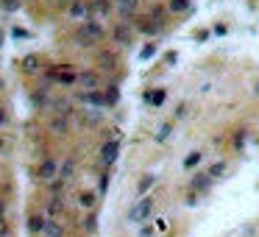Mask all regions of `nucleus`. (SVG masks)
<instances>
[{
  "mask_svg": "<svg viewBox=\"0 0 259 237\" xmlns=\"http://www.w3.org/2000/svg\"><path fill=\"white\" fill-rule=\"evenodd\" d=\"M120 92H117V87H109V95H106V103H117Z\"/></svg>",
  "mask_w": 259,
  "mask_h": 237,
  "instance_id": "obj_27",
  "label": "nucleus"
},
{
  "mask_svg": "<svg viewBox=\"0 0 259 237\" xmlns=\"http://www.w3.org/2000/svg\"><path fill=\"white\" fill-rule=\"evenodd\" d=\"M48 212H51L53 218H56V215H61V212H64V201H61V198H53V201L48 204Z\"/></svg>",
  "mask_w": 259,
  "mask_h": 237,
  "instance_id": "obj_20",
  "label": "nucleus"
},
{
  "mask_svg": "<svg viewBox=\"0 0 259 237\" xmlns=\"http://www.w3.org/2000/svg\"><path fill=\"white\" fill-rule=\"evenodd\" d=\"M3 123H6V112L0 109V126H3Z\"/></svg>",
  "mask_w": 259,
  "mask_h": 237,
  "instance_id": "obj_34",
  "label": "nucleus"
},
{
  "mask_svg": "<svg viewBox=\"0 0 259 237\" xmlns=\"http://www.w3.org/2000/svg\"><path fill=\"white\" fill-rule=\"evenodd\" d=\"M14 36H17V39H26L28 31H23V28H14Z\"/></svg>",
  "mask_w": 259,
  "mask_h": 237,
  "instance_id": "obj_31",
  "label": "nucleus"
},
{
  "mask_svg": "<svg viewBox=\"0 0 259 237\" xmlns=\"http://www.w3.org/2000/svg\"><path fill=\"white\" fill-rule=\"evenodd\" d=\"M0 148H3V140H0Z\"/></svg>",
  "mask_w": 259,
  "mask_h": 237,
  "instance_id": "obj_37",
  "label": "nucleus"
},
{
  "mask_svg": "<svg viewBox=\"0 0 259 237\" xmlns=\"http://www.w3.org/2000/svg\"><path fill=\"white\" fill-rule=\"evenodd\" d=\"M112 11V0H92L89 3V14H109Z\"/></svg>",
  "mask_w": 259,
  "mask_h": 237,
  "instance_id": "obj_9",
  "label": "nucleus"
},
{
  "mask_svg": "<svg viewBox=\"0 0 259 237\" xmlns=\"http://www.w3.org/2000/svg\"><path fill=\"white\" fill-rule=\"evenodd\" d=\"M151 212H154V198H142V201H137L129 209V220L131 223H142Z\"/></svg>",
  "mask_w": 259,
  "mask_h": 237,
  "instance_id": "obj_1",
  "label": "nucleus"
},
{
  "mask_svg": "<svg viewBox=\"0 0 259 237\" xmlns=\"http://www.w3.org/2000/svg\"><path fill=\"white\" fill-rule=\"evenodd\" d=\"M51 78H56L59 84H76V81H78V76H76V73H70V70H61V73H56V70H53Z\"/></svg>",
  "mask_w": 259,
  "mask_h": 237,
  "instance_id": "obj_11",
  "label": "nucleus"
},
{
  "mask_svg": "<svg viewBox=\"0 0 259 237\" xmlns=\"http://www.w3.org/2000/svg\"><path fill=\"white\" fill-rule=\"evenodd\" d=\"M187 9H190V0H170V11H176V14H181Z\"/></svg>",
  "mask_w": 259,
  "mask_h": 237,
  "instance_id": "obj_22",
  "label": "nucleus"
},
{
  "mask_svg": "<svg viewBox=\"0 0 259 237\" xmlns=\"http://www.w3.org/2000/svg\"><path fill=\"white\" fill-rule=\"evenodd\" d=\"M154 184H156V176H142V181L137 184V193H139V195H145Z\"/></svg>",
  "mask_w": 259,
  "mask_h": 237,
  "instance_id": "obj_16",
  "label": "nucleus"
},
{
  "mask_svg": "<svg viewBox=\"0 0 259 237\" xmlns=\"http://www.w3.org/2000/svg\"><path fill=\"white\" fill-rule=\"evenodd\" d=\"M70 17H78V20H89V3H84V0H73L70 3Z\"/></svg>",
  "mask_w": 259,
  "mask_h": 237,
  "instance_id": "obj_5",
  "label": "nucleus"
},
{
  "mask_svg": "<svg viewBox=\"0 0 259 237\" xmlns=\"http://www.w3.org/2000/svg\"><path fill=\"white\" fill-rule=\"evenodd\" d=\"M223 170H226V165H223V162H215V165L209 168V178H217V176H223Z\"/></svg>",
  "mask_w": 259,
  "mask_h": 237,
  "instance_id": "obj_23",
  "label": "nucleus"
},
{
  "mask_svg": "<svg viewBox=\"0 0 259 237\" xmlns=\"http://www.w3.org/2000/svg\"><path fill=\"white\" fill-rule=\"evenodd\" d=\"M3 209H6V204L0 201V218H3Z\"/></svg>",
  "mask_w": 259,
  "mask_h": 237,
  "instance_id": "obj_35",
  "label": "nucleus"
},
{
  "mask_svg": "<svg viewBox=\"0 0 259 237\" xmlns=\"http://www.w3.org/2000/svg\"><path fill=\"white\" fill-rule=\"evenodd\" d=\"M81 34L89 36V39L95 42V39H101V36H104V26H101V23H95V20L89 17V20L84 23V26H81Z\"/></svg>",
  "mask_w": 259,
  "mask_h": 237,
  "instance_id": "obj_3",
  "label": "nucleus"
},
{
  "mask_svg": "<svg viewBox=\"0 0 259 237\" xmlns=\"http://www.w3.org/2000/svg\"><path fill=\"white\" fill-rule=\"evenodd\" d=\"M101 61H104V64H109V70H112V64H114V59H112V56H106V53L101 56Z\"/></svg>",
  "mask_w": 259,
  "mask_h": 237,
  "instance_id": "obj_32",
  "label": "nucleus"
},
{
  "mask_svg": "<svg viewBox=\"0 0 259 237\" xmlns=\"http://www.w3.org/2000/svg\"><path fill=\"white\" fill-rule=\"evenodd\" d=\"M23 70H26V73H36V70H39V59H36V56H26V59H23Z\"/></svg>",
  "mask_w": 259,
  "mask_h": 237,
  "instance_id": "obj_18",
  "label": "nucleus"
},
{
  "mask_svg": "<svg viewBox=\"0 0 259 237\" xmlns=\"http://www.w3.org/2000/svg\"><path fill=\"white\" fill-rule=\"evenodd\" d=\"M45 226H48V220H45L42 215H31V218H28V232H31V235H39V232L45 235Z\"/></svg>",
  "mask_w": 259,
  "mask_h": 237,
  "instance_id": "obj_8",
  "label": "nucleus"
},
{
  "mask_svg": "<svg viewBox=\"0 0 259 237\" xmlns=\"http://www.w3.org/2000/svg\"><path fill=\"white\" fill-rule=\"evenodd\" d=\"M0 9H3V11H17L20 9V0H0Z\"/></svg>",
  "mask_w": 259,
  "mask_h": 237,
  "instance_id": "obj_24",
  "label": "nucleus"
},
{
  "mask_svg": "<svg viewBox=\"0 0 259 237\" xmlns=\"http://www.w3.org/2000/svg\"><path fill=\"white\" fill-rule=\"evenodd\" d=\"M148 101H151V103H164V89H159V92H154V95H148Z\"/></svg>",
  "mask_w": 259,
  "mask_h": 237,
  "instance_id": "obj_28",
  "label": "nucleus"
},
{
  "mask_svg": "<svg viewBox=\"0 0 259 237\" xmlns=\"http://www.w3.org/2000/svg\"><path fill=\"white\" fill-rule=\"evenodd\" d=\"M9 235V223H6V218H0V237Z\"/></svg>",
  "mask_w": 259,
  "mask_h": 237,
  "instance_id": "obj_30",
  "label": "nucleus"
},
{
  "mask_svg": "<svg viewBox=\"0 0 259 237\" xmlns=\"http://www.w3.org/2000/svg\"><path fill=\"white\" fill-rule=\"evenodd\" d=\"M148 56H154V45H148L145 51H142V59H148Z\"/></svg>",
  "mask_w": 259,
  "mask_h": 237,
  "instance_id": "obj_33",
  "label": "nucleus"
},
{
  "mask_svg": "<svg viewBox=\"0 0 259 237\" xmlns=\"http://www.w3.org/2000/svg\"><path fill=\"white\" fill-rule=\"evenodd\" d=\"M114 6H117V11H120L123 17H131V14L137 11L139 0H114Z\"/></svg>",
  "mask_w": 259,
  "mask_h": 237,
  "instance_id": "obj_7",
  "label": "nucleus"
},
{
  "mask_svg": "<svg viewBox=\"0 0 259 237\" xmlns=\"http://www.w3.org/2000/svg\"><path fill=\"white\" fill-rule=\"evenodd\" d=\"M201 156H204V153H198V151H195V153H190V156L184 159V168H195V165L201 162Z\"/></svg>",
  "mask_w": 259,
  "mask_h": 237,
  "instance_id": "obj_25",
  "label": "nucleus"
},
{
  "mask_svg": "<svg viewBox=\"0 0 259 237\" xmlns=\"http://www.w3.org/2000/svg\"><path fill=\"white\" fill-rule=\"evenodd\" d=\"M112 36H114V42L117 45H131V28L126 26V23H117Z\"/></svg>",
  "mask_w": 259,
  "mask_h": 237,
  "instance_id": "obj_6",
  "label": "nucleus"
},
{
  "mask_svg": "<svg viewBox=\"0 0 259 237\" xmlns=\"http://www.w3.org/2000/svg\"><path fill=\"white\" fill-rule=\"evenodd\" d=\"M67 120H64V118H53L51 120V131H53V134H67Z\"/></svg>",
  "mask_w": 259,
  "mask_h": 237,
  "instance_id": "obj_13",
  "label": "nucleus"
},
{
  "mask_svg": "<svg viewBox=\"0 0 259 237\" xmlns=\"http://www.w3.org/2000/svg\"><path fill=\"white\" fill-rule=\"evenodd\" d=\"M148 20L162 28V23H164V9H162V6H154V9H151V14H148Z\"/></svg>",
  "mask_w": 259,
  "mask_h": 237,
  "instance_id": "obj_15",
  "label": "nucleus"
},
{
  "mask_svg": "<svg viewBox=\"0 0 259 237\" xmlns=\"http://www.w3.org/2000/svg\"><path fill=\"white\" fill-rule=\"evenodd\" d=\"M56 173H59V168H56V162H53V159H45L42 165L36 168V176L42 178V181H53Z\"/></svg>",
  "mask_w": 259,
  "mask_h": 237,
  "instance_id": "obj_2",
  "label": "nucleus"
},
{
  "mask_svg": "<svg viewBox=\"0 0 259 237\" xmlns=\"http://www.w3.org/2000/svg\"><path fill=\"white\" fill-rule=\"evenodd\" d=\"M209 181H212V178H209V173H198V176L192 178V190H207Z\"/></svg>",
  "mask_w": 259,
  "mask_h": 237,
  "instance_id": "obj_14",
  "label": "nucleus"
},
{
  "mask_svg": "<svg viewBox=\"0 0 259 237\" xmlns=\"http://www.w3.org/2000/svg\"><path fill=\"white\" fill-rule=\"evenodd\" d=\"M73 170H76V162H73V159H67L64 165H61V173H59V178H61V181H67V178L73 176Z\"/></svg>",
  "mask_w": 259,
  "mask_h": 237,
  "instance_id": "obj_19",
  "label": "nucleus"
},
{
  "mask_svg": "<svg viewBox=\"0 0 259 237\" xmlns=\"http://www.w3.org/2000/svg\"><path fill=\"white\" fill-rule=\"evenodd\" d=\"M84 226H86V232H95V226H98V218H95V215H89V218L84 220Z\"/></svg>",
  "mask_w": 259,
  "mask_h": 237,
  "instance_id": "obj_29",
  "label": "nucleus"
},
{
  "mask_svg": "<svg viewBox=\"0 0 259 237\" xmlns=\"http://www.w3.org/2000/svg\"><path fill=\"white\" fill-rule=\"evenodd\" d=\"M45 237H64V226H61L59 220H48V226H45Z\"/></svg>",
  "mask_w": 259,
  "mask_h": 237,
  "instance_id": "obj_12",
  "label": "nucleus"
},
{
  "mask_svg": "<svg viewBox=\"0 0 259 237\" xmlns=\"http://www.w3.org/2000/svg\"><path fill=\"white\" fill-rule=\"evenodd\" d=\"M78 204H81L84 209H92V207H95V193H81L78 195Z\"/></svg>",
  "mask_w": 259,
  "mask_h": 237,
  "instance_id": "obj_17",
  "label": "nucleus"
},
{
  "mask_svg": "<svg viewBox=\"0 0 259 237\" xmlns=\"http://www.w3.org/2000/svg\"><path fill=\"white\" fill-rule=\"evenodd\" d=\"M0 45H3V31H0Z\"/></svg>",
  "mask_w": 259,
  "mask_h": 237,
  "instance_id": "obj_36",
  "label": "nucleus"
},
{
  "mask_svg": "<svg viewBox=\"0 0 259 237\" xmlns=\"http://www.w3.org/2000/svg\"><path fill=\"white\" fill-rule=\"evenodd\" d=\"M167 137H170V123H164V126L159 128V134H156V140L162 143V140H167Z\"/></svg>",
  "mask_w": 259,
  "mask_h": 237,
  "instance_id": "obj_26",
  "label": "nucleus"
},
{
  "mask_svg": "<svg viewBox=\"0 0 259 237\" xmlns=\"http://www.w3.org/2000/svg\"><path fill=\"white\" fill-rule=\"evenodd\" d=\"M117 153H120V145H117V140H109V143L101 148V159H104V165H112V162L117 159Z\"/></svg>",
  "mask_w": 259,
  "mask_h": 237,
  "instance_id": "obj_4",
  "label": "nucleus"
},
{
  "mask_svg": "<svg viewBox=\"0 0 259 237\" xmlns=\"http://www.w3.org/2000/svg\"><path fill=\"white\" fill-rule=\"evenodd\" d=\"M78 84L86 87L89 92H95V87H98V73H81V76H78Z\"/></svg>",
  "mask_w": 259,
  "mask_h": 237,
  "instance_id": "obj_10",
  "label": "nucleus"
},
{
  "mask_svg": "<svg viewBox=\"0 0 259 237\" xmlns=\"http://www.w3.org/2000/svg\"><path fill=\"white\" fill-rule=\"evenodd\" d=\"M139 31H142V34H159L162 28L156 26V23H151V20H142V23H139Z\"/></svg>",
  "mask_w": 259,
  "mask_h": 237,
  "instance_id": "obj_21",
  "label": "nucleus"
}]
</instances>
